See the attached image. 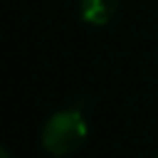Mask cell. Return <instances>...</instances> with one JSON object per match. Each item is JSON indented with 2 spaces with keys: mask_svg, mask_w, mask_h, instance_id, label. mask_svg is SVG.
<instances>
[{
  "mask_svg": "<svg viewBox=\"0 0 158 158\" xmlns=\"http://www.w3.org/2000/svg\"><path fill=\"white\" fill-rule=\"evenodd\" d=\"M156 158H158V156H156Z\"/></svg>",
  "mask_w": 158,
  "mask_h": 158,
  "instance_id": "4",
  "label": "cell"
},
{
  "mask_svg": "<svg viewBox=\"0 0 158 158\" xmlns=\"http://www.w3.org/2000/svg\"><path fill=\"white\" fill-rule=\"evenodd\" d=\"M0 158H10V154H8V152L2 148V150H0Z\"/></svg>",
  "mask_w": 158,
  "mask_h": 158,
  "instance_id": "3",
  "label": "cell"
},
{
  "mask_svg": "<svg viewBox=\"0 0 158 158\" xmlns=\"http://www.w3.org/2000/svg\"><path fill=\"white\" fill-rule=\"evenodd\" d=\"M118 0H80V16L88 24H102L110 22L116 14Z\"/></svg>",
  "mask_w": 158,
  "mask_h": 158,
  "instance_id": "2",
  "label": "cell"
},
{
  "mask_svg": "<svg viewBox=\"0 0 158 158\" xmlns=\"http://www.w3.org/2000/svg\"><path fill=\"white\" fill-rule=\"evenodd\" d=\"M88 128L78 110H60L46 120L40 134V142L46 152L54 156H66L84 144Z\"/></svg>",
  "mask_w": 158,
  "mask_h": 158,
  "instance_id": "1",
  "label": "cell"
}]
</instances>
